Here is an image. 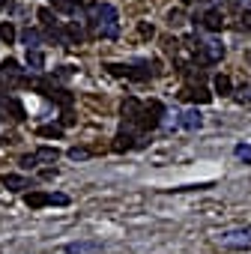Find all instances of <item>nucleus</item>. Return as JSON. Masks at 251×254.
<instances>
[{
	"label": "nucleus",
	"mask_w": 251,
	"mask_h": 254,
	"mask_svg": "<svg viewBox=\"0 0 251 254\" xmlns=\"http://www.w3.org/2000/svg\"><path fill=\"white\" fill-rule=\"evenodd\" d=\"M197 51H200V60H203V63H218V60L224 57V45L215 42V39H212V42H200Z\"/></svg>",
	"instance_id": "nucleus-6"
},
{
	"label": "nucleus",
	"mask_w": 251,
	"mask_h": 254,
	"mask_svg": "<svg viewBox=\"0 0 251 254\" xmlns=\"http://www.w3.org/2000/svg\"><path fill=\"white\" fill-rule=\"evenodd\" d=\"M141 114H144V105H141L138 99H126V102H123V117H126V126H129V129H132V126L138 129Z\"/></svg>",
	"instance_id": "nucleus-5"
},
{
	"label": "nucleus",
	"mask_w": 251,
	"mask_h": 254,
	"mask_svg": "<svg viewBox=\"0 0 251 254\" xmlns=\"http://www.w3.org/2000/svg\"><path fill=\"white\" fill-rule=\"evenodd\" d=\"M3 186H6L9 191H24V189H33V183H30L27 177H21V174H3Z\"/></svg>",
	"instance_id": "nucleus-11"
},
{
	"label": "nucleus",
	"mask_w": 251,
	"mask_h": 254,
	"mask_svg": "<svg viewBox=\"0 0 251 254\" xmlns=\"http://www.w3.org/2000/svg\"><path fill=\"white\" fill-rule=\"evenodd\" d=\"M36 165H39L36 156H24V159H21V168H36Z\"/></svg>",
	"instance_id": "nucleus-29"
},
{
	"label": "nucleus",
	"mask_w": 251,
	"mask_h": 254,
	"mask_svg": "<svg viewBox=\"0 0 251 254\" xmlns=\"http://www.w3.org/2000/svg\"><path fill=\"white\" fill-rule=\"evenodd\" d=\"M33 156H36L39 162H51V165H54V162H57V156H60V150H57V147H39Z\"/></svg>",
	"instance_id": "nucleus-16"
},
{
	"label": "nucleus",
	"mask_w": 251,
	"mask_h": 254,
	"mask_svg": "<svg viewBox=\"0 0 251 254\" xmlns=\"http://www.w3.org/2000/svg\"><path fill=\"white\" fill-rule=\"evenodd\" d=\"M3 6H6V0H0V9H3Z\"/></svg>",
	"instance_id": "nucleus-35"
},
{
	"label": "nucleus",
	"mask_w": 251,
	"mask_h": 254,
	"mask_svg": "<svg viewBox=\"0 0 251 254\" xmlns=\"http://www.w3.org/2000/svg\"><path fill=\"white\" fill-rule=\"evenodd\" d=\"M200 24H203L206 30L218 33V30H221V24H224V18H221V12H218V9H209V12H203V15H200Z\"/></svg>",
	"instance_id": "nucleus-13"
},
{
	"label": "nucleus",
	"mask_w": 251,
	"mask_h": 254,
	"mask_svg": "<svg viewBox=\"0 0 251 254\" xmlns=\"http://www.w3.org/2000/svg\"><path fill=\"white\" fill-rule=\"evenodd\" d=\"M0 42H6V45L15 42V27H12V21H3V24H0Z\"/></svg>",
	"instance_id": "nucleus-17"
},
{
	"label": "nucleus",
	"mask_w": 251,
	"mask_h": 254,
	"mask_svg": "<svg viewBox=\"0 0 251 254\" xmlns=\"http://www.w3.org/2000/svg\"><path fill=\"white\" fill-rule=\"evenodd\" d=\"M81 39H84V30H81L78 24H66V27H60V45L75 48V45H81Z\"/></svg>",
	"instance_id": "nucleus-7"
},
{
	"label": "nucleus",
	"mask_w": 251,
	"mask_h": 254,
	"mask_svg": "<svg viewBox=\"0 0 251 254\" xmlns=\"http://www.w3.org/2000/svg\"><path fill=\"white\" fill-rule=\"evenodd\" d=\"M162 117H165V105L156 102V99L147 102V105H144V114H141V123H138V129H141V132H153V129H159Z\"/></svg>",
	"instance_id": "nucleus-2"
},
{
	"label": "nucleus",
	"mask_w": 251,
	"mask_h": 254,
	"mask_svg": "<svg viewBox=\"0 0 251 254\" xmlns=\"http://www.w3.org/2000/svg\"><path fill=\"white\" fill-rule=\"evenodd\" d=\"M96 27H99V36H105V39H117L120 36V15H117V9L111 3H99Z\"/></svg>",
	"instance_id": "nucleus-1"
},
{
	"label": "nucleus",
	"mask_w": 251,
	"mask_h": 254,
	"mask_svg": "<svg viewBox=\"0 0 251 254\" xmlns=\"http://www.w3.org/2000/svg\"><path fill=\"white\" fill-rule=\"evenodd\" d=\"M69 159L81 162V159H87V150H78V147H72V150H69Z\"/></svg>",
	"instance_id": "nucleus-28"
},
{
	"label": "nucleus",
	"mask_w": 251,
	"mask_h": 254,
	"mask_svg": "<svg viewBox=\"0 0 251 254\" xmlns=\"http://www.w3.org/2000/svg\"><path fill=\"white\" fill-rule=\"evenodd\" d=\"M6 108H9V114H12L15 120H24V117H27V111H24V105H21L18 99H6Z\"/></svg>",
	"instance_id": "nucleus-19"
},
{
	"label": "nucleus",
	"mask_w": 251,
	"mask_h": 254,
	"mask_svg": "<svg viewBox=\"0 0 251 254\" xmlns=\"http://www.w3.org/2000/svg\"><path fill=\"white\" fill-rule=\"evenodd\" d=\"M236 102H251V87H248V84L236 90Z\"/></svg>",
	"instance_id": "nucleus-27"
},
{
	"label": "nucleus",
	"mask_w": 251,
	"mask_h": 254,
	"mask_svg": "<svg viewBox=\"0 0 251 254\" xmlns=\"http://www.w3.org/2000/svg\"><path fill=\"white\" fill-rule=\"evenodd\" d=\"M0 72H3L6 78H15V81H18V78H21V63L9 57V60H3V66H0Z\"/></svg>",
	"instance_id": "nucleus-14"
},
{
	"label": "nucleus",
	"mask_w": 251,
	"mask_h": 254,
	"mask_svg": "<svg viewBox=\"0 0 251 254\" xmlns=\"http://www.w3.org/2000/svg\"><path fill=\"white\" fill-rule=\"evenodd\" d=\"M51 203H54V206H66L69 197H66V194H51Z\"/></svg>",
	"instance_id": "nucleus-30"
},
{
	"label": "nucleus",
	"mask_w": 251,
	"mask_h": 254,
	"mask_svg": "<svg viewBox=\"0 0 251 254\" xmlns=\"http://www.w3.org/2000/svg\"><path fill=\"white\" fill-rule=\"evenodd\" d=\"M242 27H245V30H251V9H245V12H242Z\"/></svg>",
	"instance_id": "nucleus-32"
},
{
	"label": "nucleus",
	"mask_w": 251,
	"mask_h": 254,
	"mask_svg": "<svg viewBox=\"0 0 251 254\" xmlns=\"http://www.w3.org/2000/svg\"><path fill=\"white\" fill-rule=\"evenodd\" d=\"M180 99H188V102H200V105H203V102L212 99V93H209L206 87H183V90H180Z\"/></svg>",
	"instance_id": "nucleus-9"
},
{
	"label": "nucleus",
	"mask_w": 251,
	"mask_h": 254,
	"mask_svg": "<svg viewBox=\"0 0 251 254\" xmlns=\"http://www.w3.org/2000/svg\"><path fill=\"white\" fill-rule=\"evenodd\" d=\"M6 120V108H0V123H3Z\"/></svg>",
	"instance_id": "nucleus-34"
},
{
	"label": "nucleus",
	"mask_w": 251,
	"mask_h": 254,
	"mask_svg": "<svg viewBox=\"0 0 251 254\" xmlns=\"http://www.w3.org/2000/svg\"><path fill=\"white\" fill-rule=\"evenodd\" d=\"M206 3H212V0H206Z\"/></svg>",
	"instance_id": "nucleus-38"
},
{
	"label": "nucleus",
	"mask_w": 251,
	"mask_h": 254,
	"mask_svg": "<svg viewBox=\"0 0 251 254\" xmlns=\"http://www.w3.org/2000/svg\"><path fill=\"white\" fill-rule=\"evenodd\" d=\"M48 96H51V99H57L63 108H69V105H72V93H66V90H51Z\"/></svg>",
	"instance_id": "nucleus-24"
},
{
	"label": "nucleus",
	"mask_w": 251,
	"mask_h": 254,
	"mask_svg": "<svg viewBox=\"0 0 251 254\" xmlns=\"http://www.w3.org/2000/svg\"><path fill=\"white\" fill-rule=\"evenodd\" d=\"M21 39H24V45H27V48H39V42H42L39 30H30V27H27L24 33H21Z\"/></svg>",
	"instance_id": "nucleus-18"
},
{
	"label": "nucleus",
	"mask_w": 251,
	"mask_h": 254,
	"mask_svg": "<svg viewBox=\"0 0 251 254\" xmlns=\"http://www.w3.org/2000/svg\"><path fill=\"white\" fill-rule=\"evenodd\" d=\"M183 3H194V0H183Z\"/></svg>",
	"instance_id": "nucleus-36"
},
{
	"label": "nucleus",
	"mask_w": 251,
	"mask_h": 254,
	"mask_svg": "<svg viewBox=\"0 0 251 254\" xmlns=\"http://www.w3.org/2000/svg\"><path fill=\"white\" fill-rule=\"evenodd\" d=\"M168 24H171V27H180V24H183V12H180V9H171V12H168Z\"/></svg>",
	"instance_id": "nucleus-26"
},
{
	"label": "nucleus",
	"mask_w": 251,
	"mask_h": 254,
	"mask_svg": "<svg viewBox=\"0 0 251 254\" xmlns=\"http://www.w3.org/2000/svg\"><path fill=\"white\" fill-rule=\"evenodd\" d=\"M177 126H180V129H186V132H197L200 126H203V114H200L197 108H188V111H183V114H180Z\"/></svg>",
	"instance_id": "nucleus-4"
},
{
	"label": "nucleus",
	"mask_w": 251,
	"mask_h": 254,
	"mask_svg": "<svg viewBox=\"0 0 251 254\" xmlns=\"http://www.w3.org/2000/svg\"><path fill=\"white\" fill-rule=\"evenodd\" d=\"M72 72H75V66H60V72H57V75H60V78H69Z\"/></svg>",
	"instance_id": "nucleus-33"
},
{
	"label": "nucleus",
	"mask_w": 251,
	"mask_h": 254,
	"mask_svg": "<svg viewBox=\"0 0 251 254\" xmlns=\"http://www.w3.org/2000/svg\"><path fill=\"white\" fill-rule=\"evenodd\" d=\"M218 242L227 248H251V227H233L218 233Z\"/></svg>",
	"instance_id": "nucleus-3"
},
{
	"label": "nucleus",
	"mask_w": 251,
	"mask_h": 254,
	"mask_svg": "<svg viewBox=\"0 0 251 254\" xmlns=\"http://www.w3.org/2000/svg\"><path fill=\"white\" fill-rule=\"evenodd\" d=\"M102 248H105V245H102L99 239H87V242H69L63 251H66V254H99Z\"/></svg>",
	"instance_id": "nucleus-8"
},
{
	"label": "nucleus",
	"mask_w": 251,
	"mask_h": 254,
	"mask_svg": "<svg viewBox=\"0 0 251 254\" xmlns=\"http://www.w3.org/2000/svg\"><path fill=\"white\" fill-rule=\"evenodd\" d=\"M212 84H215V90H218L221 96H227V93L233 90V84H230V78H227V75H215V81H212Z\"/></svg>",
	"instance_id": "nucleus-21"
},
{
	"label": "nucleus",
	"mask_w": 251,
	"mask_h": 254,
	"mask_svg": "<svg viewBox=\"0 0 251 254\" xmlns=\"http://www.w3.org/2000/svg\"><path fill=\"white\" fill-rule=\"evenodd\" d=\"M135 147V132L129 129V126H123V129L117 132V141H114V150L123 153V150H132Z\"/></svg>",
	"instance_id": "nucleus-10"
},
{
	"label": "nucleus",
	"mask_w": 251,
	"mask_h": 254,
	"mask_svg": "<svg viewBox=\"0 0 251 254\" xmlns=\"http://www.w3.org/2000/svg\"><path fill=\"white\" fill-rule=\"evenodd\" d=\"M24 203H27L30 209H42V206L51 203V191H27V194H24Z\"/></svg>",
	"instance_id": "nucleus-12"
},
{
	"label": "nucleus",
	"mask_w": 251,
	"mask_h": 254,
	"mask_svg": "<svg viewBox=\"0 0 251 254\" xmlns=\"http://www.w3.org/2000/svg\"><path fill=\"white\" fill-rule=\"evenodd\" d=\"M36 15H39V21H42L45 27H57V15H54L51 9H45V6H42V9H39Z\"/></svg>",
	"instance_id": "nucleus-22"
},
{
	"label": "nucleus",
	"mask_w": 251,
	"mask_h": 254,
	"mask_svg": "<svg viewBox=\"0 0 251 254\" xmlns=\"http://www.w3.org/2000/svg\"><path fill=\"white\" fill-rule=\"evenodd\" d=\"M36 135H39V138H60L63 129H60V126H39Z\"/></svg>",
	"instance_id": "nucleus-20"
},
{
	"label": "nucleus",
	"mask_w": 251,
	"mask_h": 254,
	"mask_svg": "<svg viewBox=\"0 0 251 254\" xmlns=\"http://www.w3.org/2000/svg\"><path fill=\"white\" fill-rule=\"evenodd\" d=\"M0 144H3V138H0Z\"/></svg>",
	"instance_id": "nucleus-37"
},
{
	"label": "nucleus",
	"mask_w": 251,
	"mask_h": 254,
	"mask_svg": "<svg viewBox=\"0 0 251 254\" xmlns=\"http://www.w3.org/2000/svg\"><path fill=\"white\" fill-rule=\"evenodd\" d=\"M138 33H141V36H153L156 30H153V24H138Z\"/></svg>",
	"instance_id": "nucleus-31"
},
{
	"label": "nucleus",
	"mask_w": 251,
	"mask_h": 254,
	"mask_svg": "<svg viewBox=\"0 0 251 254\" xmlns=\"http://www.w3.org/2000/svg\"><path fill=\"white\" fill-rule=\"evenodd\" d=\"M27 66H30V69H36V72H39V69H42V66H45V54H42V51H39V48H27Z\"/></svg>",
	"instance_id": "nucleus-15"
},
{
	"label": "nucleus",
	"mask_w": 251,
	"mask_h": 254,
	"mask_svg": "<svg viewBox=\"0 0 251 254\" xmlns=\"http://www.w3.org/2000/svg\"><path fill=\"white\" fill-rule=\"evenodd\" d=\"M105 69H108L111 75H126V78H129V66H120V63H108Z\"/></svg>",
	"instance_id": "nucleus-25"
},
{
	"label": "nucleus",
	"mask_w": 251,
	"mask_h": 254,
	"mask_svg": "<svg viewBox=\"0 0 251 254\" xmlns=\"http://www.w3.org/2000/svg\"><path fill=\"white\" fill-rule=\"evenodd\" d=\"M233 156L242 159L245 165H251V147H248V144H236V147H233Z\"/></svg>",
	"instance_id": "nucleus-23"
}]
</instances>
